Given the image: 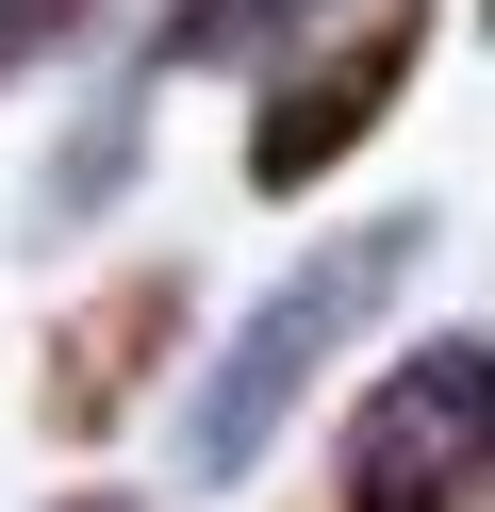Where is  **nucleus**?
I'll return each mask as SVG.
<instances>
[{
	"label": "nucleus",
	"mask_w": 495,
	"mask_h": 512,
	"mask_svg": "<svg viewBox=\"0 0 495 512\" xmlns=\"http://www.w3.org/2000/svg\"><path fill=\"white\" fill-rule=\"evenodd\" d=\"M99 34V0H0V83H33V67H66V50Z\"/></svg>",
	"instance_id": "7"
},
{
	"label": "nucleus",
	"mask_w": 495,
	"mask_h": 512,
	"mask_svg": "<svg viewBox=\"0 0 495 512\" xmlns=\"http://www.w3.org/2000/svg\"><path fill=\"white\" fill-rule=\"evenodd\" d=\"M330 512H495V331H429L347 397Z\"/></svg>",
	"instance_id": "2"
},
{
	"label": "nucleus",
	"mask_w": 495,
	"mask_h": 512,
	"mask_svg": "<svg viewBox=\"0 0 495 512\" xmlns=\"http://www.w3.org/2000/svg\"><path fill=\"white\" fill-rule=\"evenodd\" d=\"M413 265H429V215H363V232L297 248V265L248 298V331L198 364V397H182V479H248L264 446L297 430V397H314V380L413 298Z\"/></svg>",
	"instance_id": "1"
},
{
	"label": "nucleus",
	"mask_w": 495,
	"mask_h": 512,
	"mask_svg": "<svg viewBox=\"0 0 495 512\" xmlns=\"http://www.w3.org/2000/svg\"><path fill=\"white\" fill-rule=\"evenodd\" d=\"M429 17H446V0H363V17H330L297 67H264V100H248V182H264V199H314V182L413 100Z\"/></svg>",
	"instance_id": "3"
},
{
	"label": "nucleus",
	"mask_w": 495,
	"mask_h": 512,
	"mask_svg": "<svg viewBox=\"0 0 495 512\" xmlns=\"http://www.w3.org/2000/svg\"><path fill=\"white\" fill-rule=\"evenodd\" d=\"M182 314H198V265H116V281L50 331V364H33V430H50V446H99V430L165 380Z\"/></svg>",
	"instance_id": "4"
},
{
	"label": "nucleus",
	"mask_w": 495,
	"mask_h": 512,
	"mask_svg": "<svg viewBox=\"0 0 495 512\" xmlns=\"http://www.w3.org/2000/svg\"><path fill=\"white\" fill-rule=\"evenodd\" d=\"M314 34H330V0H165L132 67H149V83H182V67H248V83H264V67H297Z\"/></svg>",
	"instance_id": "5"
},
{
	"label": "nucleus",
	"mask_w": 495,
	"mask_h": 512,
	"mask_svg": "<svg viewBox=\"0 0 495 512\" xmlns=\"http://www.w3.org/2000/svg\"><path fill=\"white\" fill-rule=\"evenodd\" d=\"M50 512H149V496H99V479H83V496H50Z\"/></svg>",
	"instance_id": "8"
},
{
	"label": "nucleus",
	"mask_w": 495,
	"mask_h": 512,
	"mask_svg": "<svg viewBox=\"0 0 495 512\" xmlns=\"http://www.w3.org/2000/svg\"><path fill=\"white\" fill-rule=\"evenodd\" d=\"M479 17H495V0H479Z\"/></svg>",
	"instance_id": "9"
},
{
	"label": "nucleus",
	"mask_w": 495,
	"mask_h": 512,
	"mask_svg": "<svg viewBox=\"0 0 495 512\" xmlns=\"http://www.w3.org/2000/svg\"><path fill=\"white\" fill-rule=\"evenodd\" d=\"M132 166H149V67H116V83H99V100H83V133H66L50 149V182H33V232H83V215H116V182Z\"/></svg>",
	"instance_id": "6"
}]
</instances>
